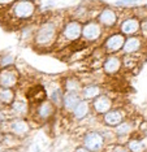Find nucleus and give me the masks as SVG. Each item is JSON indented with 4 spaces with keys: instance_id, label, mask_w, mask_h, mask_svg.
I'll return each instance as SVG.
<instances>
[{
    "instance_id": "nucleus-1",
    "label": "nucleus",
    "mask_w": 147,
    "mask_h": 152,
    "mask_svg": "<svg viewBox=\"0 0 147 152\" xmlns=\"http://www.w3.org/2000/svg\"><path fill=\"white\" fill-rule=\"evenodd\" d=\"M66 16L61 13H44L37 18V29L31 47L39 52H51L59 39L60 27Z\"/></svg>"
},
{
    "instance_id": "nucleus-2",
    "label": "nucleus",
    "mask_w": 147,
    "mask_h": 152,
    "mask_svg": "<svg viewBox=\"0 0 147 152\" xmlns=\"http://www.w3.org/2000/svg\"><path fill=\"white\" fill-rule=\"evenodd\" d=\"M39 5L37 0H17L1 15H4L9 26L18 29L24 23L35 21L39 17Z\"/></svg>"
},
{
    "instance_id": "nucleus-3",
    "label": "nucleus",
    "mask_w": 147,
    "mask_h": 152,
    "mask_svg": "<svg viewBox=\"0 0 147 152\" xmlns=\"http://www.w3.org/2000/svg\"><path fill=\"white\" fill-rule=\"evenodd\" d=\"M81 34H82V22L66 17L60 27L59 39L57 43H56L55 50L61 51L74 46V44H78L81 42Z\"/></svg>"
},
{
    "instance_id": "nucleus-4",
    "label": "nucleus",
    "mask_w": 147,
    "mask_h": 152,
    "mask_svg": "<svg viewBox=\"0 0 147 152\" xmlns=\"http://www.w3.org/2000/svg\"><path fill=\"white\" fill-rule=\"evenodd\" d=\"M57 113H59L57 108L48 99H46L43 102L38 103V104L31 105L29 120L31 121V124L34 126H42L54 121Z\"/></svg>"
},
{
    "instance_id": "nucleus-5",
    "label": "nucleus",
    "mask_w": 147,
    "mask_h": 152,
    "mask_svg": "<svg viewBox=\"0 0 147 152\" xmlns=\"http://www.w3.org/2000/svg\"><path fill=\"white\" fill-rule=\"evenodd\" d=\"M34 125L31 124V121L26 117H13L9 121H7L5 124L0 125L4 133H9L16 138H18L21 140H25L27 137L31 134Z\"/></svg>"
},
{
    "instance_id": "nucleus-6",
    "label": "nucleus",
    "mask_w": 147,
    "mask_h": 152,
    "mask_svg": "<svg viewBox=\"0 0 147 152\" xmlns=\"http://www.w3.org/2000/svg\"><path fill=\"white\" fill-rule=\"evenodd\" d=\"M104 29L101 27L95 18H90L82 23L81 43L83 46H91L103 39Z\"/></svg>"
},
{
    "instance_id": "nucleus-7",
    "label": "nucleus",
    "mask_w": 147,
    "mask_h": 152,
    "mask_svg": "<svg viewBox=\"0 0 147 152\" xmlns=\"http://www.w3.org/2000/svg\"><path fill=\"white\" fill-rule=\"evenodd\" d=\"M81 144L91 152H104L107 142L100 130H89L81 138Z\"/></svg>"
},
{
    "instance_id": "nucleus-8",
    "label": "nucleus",
    "mask_w": 147,
    "mask_h": 152,
    "mask_svg": "<svg viewBox=\"0 0 147 152\" xmlns=\"http://www.w3.org/2000/svg\"><path fill=\"white\" fill-rule=\"evenodd\" d=\"M125 39L126 37H124L120 31H113L106 37V39L101 42L100 48L106 56L107 55H118L122 51Z\"/></svg>"
},
{
    "instance_id": "nucleus-9",
    "label": "nucleus",
    "mask_w": 147,
    "mask_h": 152,
    "mask_svg": "<svg viewBox=\"0 0 147 152\" xmlns=\"http://www.w3.org/2000/svg\"><path fill=\"white\" fill-rule=\"evenodd\" d=\"M95 20L104 30H112L117 26L120 17H118V13L115 8H112V7H103L96 13Z\"/></svg>"
},
{
    "instance_id": "nucleus-10",
    "label": "nucleus",
    "mask_w": 147,
    "mask_h": 152,
    "mask_svg": "<svg viewBox=\"0 0 147 152\" xmlns=\"http://www.w3.org/2000/svg\"><path fill=\"white\" fill-rule=\"evenodd\" d=\"M21 81L22 77L17 66L0 69V87L17 90L21 86Z\"/></svg>"
},
{
    "instance_id": "nucleus-11",
    "label": "nucleus",
    "mask_w": 147,
    "mask_h": 152,
    "mask_svg": "<svg viewBox=\"0 0 147 152\" xmlns=\"http://www.w3.org/2000/svg\"><path fill=\"white\" fill-rule=\"evenodd\" d=\"M10 112H12L13 117H26L29 118L30 110H31V104L27 99L25 91H20L17 88V96L15 102L12 103V105L9 107Z\"/></svg>"
},
{
    "instance_id": "nucleus-12",
    "label": "nucleus",
    "mask_w": 147,
    "mask_h": 152,
    "mask_svg": "<svg viewBox=\"0 0 147 152\" xmlns=\"http://www.w3.org/2000/svg\"><path fill=\"white\" fill-rule=\"evenodd\" d=\"M118 31L126 38L139 35V33H141V20L137 18L134 15L125 17L124 20H121L120 25H118Z\"/></svg>"
},
{
    "instance_id": "nucleus-13",
    "label": "nucleus",
    "mask_w": 147,
    "mask_h": 152,
    "mask_svg": "<svg viewBox=\"0 0 147 152\" xmlns=\"http://www.w3.org/2000/svg\"><path fill=\"white\" fill-rule=\"evenodd\" d=\"M115 105V100L111 98L108 94H101L96 99H94L91 102V110L95 113L96 116H103L107 112L113 108Z\"/></svg>"
},
{
    "instance_id": "nucleus-14",
    "label": "nucleus",
    "mask_w": 147,
    "mask_h": 152,
    "mask_svg": "<svg viewBox=\"0 0 147 152\" xmlns=\"http://www.w3.org/2000/svg\"><path fill=\"white\" fill-rule=\"evenodd\" d=\"M122 69V57L118 55H107L101 64V70L107 75H117Z\"/></svg>"
},
{
    "instance_id": "nucleus-15",
    "label": "nucleus",
    "mask_w": 147,
    "mask_h": 152,
    "mask_svg": "<svg viewBox=\"0 0 147 152\" xmlns=\"http://www.w3.org/2000/svg\"><path fill=\"white\" fill-rule=\"evenodd\" d=\"M125 120H126V112L121 108H112L110 112H107L106 115L101 116L103 125L107 127H112V129L118 126Z\"/></svg>"
},
{
    "instance_id": "nucleus-16",
    "label": "nucleus",
    "mask_w": 147,
    "mask_h": 152,
    "mask_svg": "<svg viewBox=\"0 0 147 152\" xmlns=\"http://www.w3.org/2000/svg\"><path fill=\"white\" fill-rule=\"evenodd\" d=\"M47 90V99L54 104L57 110L60 112L61 109V105H62V98H64V90H62V86H61V79L57 82V83L52 85L50 87H46Z\"/></svg>"
},
{
    "instance_id": "nucleus-17",
    "label": "nucleus",
    "mask_w": 147,
    "mask_h": 152,
    "mask_svg": "<svg viewBox=\"0 0 147 152\" xmlns=\"http://www.w3.org/2000/svg\"><path fill=\"white\" fill-rule=\"evenodd\" d=\"M135 129H137V126H135V122L133 120H129L126 118L125 121H122L118 126H116L113 129V133L115 135H116V139L120 140V139H129L133 134H134Z\"/></svg>"
},
{
    "instance_id": "nucleus-18",
    "label": "nucleus",
    "mask_w": 147,
    "mask_h": 152,
    "mask_svg": "<svg viewBox=\"0 0 147 152\" xmlns=\"http://www.w3.org/2000/svg\"><path fill=\"white\" fill-rule=\"evenodd\" d=\"M81 95L76 94V92H64V98H62V105L60 112L65 116H71V113L74 110L79 102H81Z\"/></svg>"
},
{
    "instance_id": "nucleus-19",
    "label": "nucleus",
    "mask_w": 147,
    "mask_h": 152,
    "mask_svg": "<svg viewBox=\"0 0 147 152\" xmlns=\"http://www.w3.org/2000/svg\"><path fill=\"white\" fill-rule=\"evenodd\" d=\"M25 94L29 99L30 104L34 105V104H38V103L43 102V100L47 99V90H46V86H42V85H34L31 86L29 90H24Z\"/></svg>"
},
{
    "instance_id": "nucleus-20",
    "label": "nucleus",
    "mask_w": 147,
    "mask_h": 152,
    "mask_svg": "<svg viewBox=\"0 0 147 152\" xmlns=\"http://www.w3.org/2000/svg\"><path fill=\"white\" fill-rule=\"evenodd\" d=\"M101 94H104V92H103V87L100 85L95 83V82H89V83H83V87L79 95H81L82 100L91 103L94 99H96Z\"/></svg>"
},
{
    "instance_id": "nucleus-21",
    "label": "nucleus",
    "mask_w": 147,
    "mask_h": 152,
    "mask_svg": "<svg viewBox=\"0 0 147 152\" xmlns=\"http://www.w3.org/2000/svg\"><path fill=\"white\" fill-rule=\"evenodd\" d=\"M143 48V38L139 35L128 37L125 39L124 47H122V55H135Z\"/></svg>"
},
{
    "instance_id": "nucleus-22",
    "label": "nucleus",
    "mask_w": 147,
    "mask_h": 152,
    "mask_svg": "<svg viewBox=\"0 0 147 152\" xmlns=\"http://www.w3.org/2000/svg\"><path fill=\"white\" fill-rule=\"evenodd\" d=\"M61 86L65 92H76V94H81V90L83 87V82L81 78L77 77L74 74L62 77L61 79Z\"/></svg>"
},
{
    "instance_id": "nucleus-23",
    "label": "nucleus",
    "mask_w": 147,
    "mask_h": 152,
    "mask_svg": "<svg viewBox=\"0 0 147 152\" xmlns=\"http://www.w3.org/2000/svg\"><path fill=\"white\" fill-rule=\"evenodd\" d=\"M35 29H37V20L33 22H29V23H24L21 25L18 29V35H20V40L22 43H26V44H30L33 43V39H34V34H35Z\"/></svg>"
},
{
    "instance_id": "nucleus-24",
    "label": "nucleus",
    "mask_w": 147,
    "mask_h": 152,
    "mask_svg": "<svg viewBox=\"0 0 147 152\" xmlns=\"http://www.w3.org/2000/svg\"><path fill=\"white\" fill-rule=\"evenodd\" d=\"M91 112H93L91 110V103L86 102V100H81V102L77 104L74 110L71 113V117L74 121H83L90 116Z\"/></svg>"
},
{
    "instance_id": "nucleus-25",
    "label": "nucleus",
    "mask_w": 147,
    "mask_h": 152,
    "mask_svg": "<svg viewBox=\"0 0 147 152\" xmlns=\"http://www.w3.org/2000/svg\"><path fill=\"white\" fill-rule=\"evenodd\" d=\"M125 146L129 150V152H146V144L143 139L141 138L135 137V135H132L129 139L125 142Z\"/></svg>"
},
{
    "instance_id": "nucleus-26",
    "label": "nucleus",
    "mask_w": 147,
    "mask_h": 152,
    "mask_svg": "<svg viewBox=\"0 0 147 152\" xmlns=\"http://www.w3.org/2000/svg\"><path fill=\"white\" fill-rule=\"evenodd\" d=\"M17 96V90L0 87V103L3 107H10Z\"/></svg>"
},
{
    "instance_id": "nucleus-27",
    "label": "nucleus",
    "mask_w": 147,
    "mask_h": 152,
    "mask_svg": "<svg viewBox=\"0 0 147 152\" xmlns=\"http://www.w3.org/2000/svg\"><path fill=\"white\" fill-rule=\"evenodd\" d=\"M21 143H22V140L18 139V138H16L15 135H12V134H9V133H4L1 144L7 148V150L16 151L17 148L21 147Z\"/></svg>"
},
{
    "instance_id": "nucleus-28",
    "label": "nucleus",
    "mask_w": 147,
    "mask_h": 152,
    "mask_svg": "<svg viewBox=\"0 0 147 152\" xmlns=\"http://www.w3.org/2000/svg\"><path fill=\"white\" fill-rule=\"evenodd\" d=\"M138 61H139L138 53H135V55H124V56H122V69H126V70L135 69V66L138 65Z\"/></svg>"
},
{
    "instance_id": "nucleus-29",
    "label": "nucleus",
    "mask_w": 147,
    "mask_h": 152,
    "mask_svg": "<svg viewBox=\"0 0 147 152\" xmlns=\"http://www.w3.org/2000/svg\"><path fill=\"white\" fill-rule=\"evenodd\" d=\"M16 66V57L15 55L3 52L0 53V69H7V68H13Z\"/></svg>"
},
{
    "instance_id": "nucleus-30",
    "label": "nucleus",
    "mask_w": 147,
    "mask_h": 152,
    "mask_svg": "<svg viewBox=\"0 0 147 152\" xmlns=\"http://www.w3.org/2000/svg\"><path fill=\"white\" fill-rule=\"evenodd\" d=\"M104 152H129V150L125 146V143H113L106 147Z\"/></svg>"
},
{
    "instance_id": "nucleus-31",
    "label": "nucleus",
    "mask_w": 147,
    "mask_h": 152,
    "mask_svg": "<svg viewBox=\"0 0 147 152\" xmlns=\"http://www.w3.org/2000/svg\"><path fill=\"white\" fill-rule=\"evenodd\" d=\"M138 4V0H117L115 5L118 8H133L134 5Z\"/></svg>"
},
{
    "instance_id": "nucleus-32",
    "label": "nucleus",
    "mask_w": 147,
    "mask_h": 152,
    "mask_svg": "<svg viewBox=\"0 0 147 152\" xmlns=\"http://www.w3.org/2000/svg\"><path fill=\"white\" fill-rule=\"evenodd\" d=\"M17 0H0V13L5 12L12 4H15Z\"/></svg>"
},
{
    "instance_id": "nucleus-33",
    "label": "nucleus",
    "mask_w": 147,
    "mask_h": 152,
    "mask_svg": "<svg viewBox=\"0 0 147 152\" xmlns=\"http://www.w3.org/2000/svg\"><path fill=\"white\" fill-rule=\"evenodd\" d=\"M141 31L143 34H147V18L141 20Z\"/></svg>"
},
{
    "instance_id": "nucleus-34",
    "label": "nucleus",
    "mask_w": 147,
    "mask_h": 152,
    "mask_svg": "<svg viewBox=\"0 0 147 152\" xmlns=\"http://www.w3.org/2000/svg\"><path fill=\"white\" fill-rule=\"evenodd\" d=\"M73 152H91L90 150H87L86 147H83L82 144H79V146L74 147V150H73Z\"/></svg>"
},
{
    "instance_id": "nucleus-35",
    "label": "nucleus",
    "mask_w": 147,
    "mask_h": 152,
    "mask_svg": "<svg viewBox=\"0 0 147 152\" xmlns=\"http://www.w3.org/2000/svg\"><path fill=\"white\" fill-rule=\"evenodd\" d=\"M7 151H8V150H7V148H5L4 146H3L1 143H0V152H7Z\"/></svg>"
},
{
    "instance_id": "nucleus-36",
    "label": "nucleus",
    "mask_w": 147,
    "mask_h": 152,
    "mask_svg": "<svg viewBox=\"0 0 147 152\" xmlns=\"http://www.w3.org/2000/svg\"><path fill=\"white\" fill-rule=\"evenodd\" d=\"M3 137H4V131L0 129V143H1V140H3Z\"/></svg>"
},
{
    "instance_id": "nucleus-37",
    "label": "nucleus",
    "mask_w": 147,
    "mask_h": 152,
    "mask_svg": "<svg viewBox=\"0 0 147 152\" xmlns=\"http://www.w3.org/2000/svg\"><path fill=\"white\" fill-rule=\"evenodd\" d=\"M145 137H146V139H147V130L145 131Z\"/></svg>"
},
{
    "instance_id": "nucleus-38",
    "label": "nucleus",
    "mask_w": 147,
    "mask_h": 152,
    "mask_svg": "<svg viewBox=\"0 0 147 152\" xmlns=\"http://www.w3.org/2000/svg\"><path fill=\"white\" fill-rule=\"evenodd\" d=\"M1 107H3V105H1V103H0V108H1Z\"/></svg>"
}]
</instances>
